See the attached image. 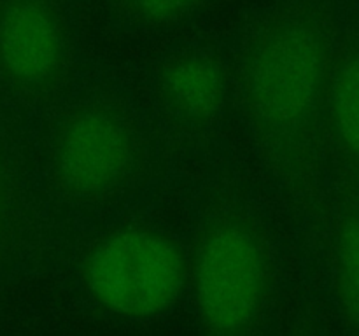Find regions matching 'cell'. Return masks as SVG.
<instances>
[{
  "mask_svg": "<svg viewBox=\"0 0 359 336\" xmlns=\"http://www.w3.org/2000/svg\"><path fill=\"white\" fill-rule=\"evenodd\" d=\"M332 66L325 27L305 9L277 14L242 58V112L263 156L286 177L304 170L325 122Z\"/></svg>",
  "mask_w": 359,
  "mask_h": 336,
  "instance_id": "obj_1",
  "label": "cell"
},
{
  "mask_svg": "<svg viewBox=\"0 0 359 336\" xmlns=\"http://www.w3.org/2000/svg\"><path fill=\"white\" fill-rule=\"evenodd\" d=\"M125 9L142 23L168 24L195 10L203 0H121Z\"/></svg>",
  "mask_w": 359,
  "mask_h": 336,
  "instance_id": "obj_9",
  "label": "cell"
},
{
  "mask_svg": "<svg viewBox=\"0 0 359 336\" xmlns=\"http://www.w3.org/2000/svg\"><path fill=\"white\" fill-rule=\"evenodd\" d=\"M46 174L70 202L102 205L146 178L149 147L133 115L119 104L90 98L60 112L46 132Z\"/></svg>",
  "mask_w": 359,
  "mask_h": 336,
  "instance_id": "obj_2",
  "label": "cell"
},
{
  "mask_svg": "<svg viewBox=\"0 0 359 336\" xmlns=\"http://www.w3.org/2000/svg\"><path fill=\"white\" fill-rule=\"evenodd\" d=\"M65 23L49 0H6L0 7V72L27 97L49 100L69 72Z\"/></svg>",
  "mask_w": 359,
  "mask_h": 336,
  "instance_id": "obj_5",
  "label": "cell"
},
{
  "mask_svg": "<svg viewBox=\"0 0 359 336\" xmlns=\"http://www.w3.org/2000/svg\"><path fill=\"white\" fill-rule=\"evenodd\" d=\"M325 122L342 153L359 168V49L332 66Z\"/></svg>",
  "mask_w": 359,
  "mask_h": 336,
  "instance_id": "obj_7",
  "label": "cell"
},
{
  "mask_svg": "<svg viewBox=\"0 0 359 336\" xmlns=\"http://www.w3.org/2000/svg\"><path fill=\"white\" fill-rule=\"evenodd\" d=\"M83 276L98 307L118 317L147 321L170 310L181 296L188 279V258L170 234L126 226L93 245Z\"/></svg>",
  "mask_w": 359,
  "mask_h": 336,
  "instance_id": "obj_4",
  "label": "cell"
},
{
  "mask_svg": "<svg viewBox=\"0 0 359 336\" xmlns=\"http://www.w3.org/2000/svg\"><path fill=\"white\" fill-rule=\"evenodd\" d=\"M228 88L226 70L214 56L193 51L172 56L154 80L158 114L179 135H205L221 121Z\"/></svg>",
  "mask_w": 359,
  "mask_h": 336,
  "instance_id": "obj_6",
  "label": "cell"
},
{
  "mask_svg": "<svg viewBox=\"0 0 359 336\" xmlns=\"http://www.w3.org/2000/svg\"><path fill=\"white\" fill-rule=\"evenodd\" d=\"M333 290L342 317L359 331V203L344 212L337 226Z\"/></svg>",
  "mask_w": 359,
  "mask_h": 336,
  "instance_id": "obj_8",
  "label": "cell"
},
{
  "mask_svg": "<svg viewBox=\"0 0 359 336\" xmlns=\"http://www.w3.org/2000/svg\"><path fill=\"white\" fill-rule=\"evenodd\" d=\"M4 200H6V175H4V167L0 163V216H2Z\"/></svg>",
  "mask_w": 359,
  "mask_h": 336,
  "instance_id": "obj_10",
  "label": "cell"
},
{
  "mask_svg": "<svg viewBox=\"0 0 359 336\" xmlns=\"http://www.w3.org/2000/svg\"><path fill=\"white\" fill-rule=\"evenodd\" d=\"M196 312L210 336H248L258 324L272 282L270 244L245 206L221 202L196 231L191 262Z\"/></svg>",
  "mask_w": 359,
  "mask_h": 336,
  "instance_id": "obj_3",
  "label": "cell"
}]
</instances>
